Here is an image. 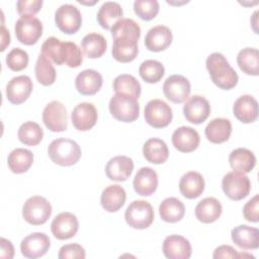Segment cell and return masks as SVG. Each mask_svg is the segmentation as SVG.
I'll return each mask as SVG.
<instances>
[{
    "label": "cell",
    "instance_id": "cell-1",
    "mask_svg": "<svg viewBox=\"0 0 259 259\" xmlns=\"http://www.w3.org/2000/svg\"><path fill=\"white\" fill-rule=\"evenodd\" d=\"M211 81L221 89L230 90L238 84V74L221 53L210 54L205 62Z\"/></svg>",
    "mask_w": 259,
    "mask_h": 259
},
{
    "label": "cell",
    "instance_id": "cell-2",
    "mask_svg": "<svg viewBox=\"0 0 259 259\" xmlns=\"http://www.w3.org/2000/svg\"><path fill=\"white\" fill-rule=\"evenodd\" d=\"M48 154L55 164L72 166L81 158V148L71 139L60 138L51 142L48 147Z\"/></svg>",
    "mask_w": 259,
    "mask_h": 259
},
{
    "label": "cell",
    "instance_id": "cell-3",
    "mask_svg": "<svg viewBox=\"0 0 259 259\" xmlns=\"http://www.w3.org/2000/svg\"><path fill=\"white\" fill-rule=\"evenodd\" d=\"M109 111L111 115L122 122L135 121L140 115V105L138 99L116 93L109 100Z\"/></svg>",
    "mask_w": 259,
    "mask_h": 259
},
{
    "label": "cell",
    "instance_id": "cell-4",
    "mask_svg": "<svg viewBox=\"0 0 259 259\" xmlns=\"http://www.w3.org/2000/svg\"><path fill=\"white\" fill-rule=\"evenodd\" d=\"M154 218L153 206L146 200H134L124 212L126 224L137 230L149 228L154 222Z\"/></svg>",
    "mask_w": 259,
    "mask_h": 259
},
{
    "label": "cell",
    "instance_id": "cell-5",
    "mask_svg": "<svg viewBox=\"0 0 259 259\" xmlns=\"http://www.w3.org/2000/svg\"><path fill=\"white\" fill-rule=\"evenodd\" d=\"M52 214V205L40 195H33L26 199L22 206V217L30 225L45 224Z\"/></svg>",
    "mask_w": 259,
    "mask_h": 259
},
{
    "label": "cell",
    "instance_id": "cell-6",
    "mask_svg": "<svg viewBox=\"0 0 259 259\" xmlns=\"http://www.w3.org/2000/svg\"><path fill=\"white\" fill-rule=\"evenodd\" d=\"M222 188L230 199L241 200L248 196L251 189V182L245 173L232 171L223 177Z\"/></svg>",
    "mask_w": 259,
    "mask_h": 259
},
{
    "label": "cell",
    "instance_id": "cell-7",
    "mask_svg": "<svg viewBox=\"0 0 259 259\" xmlns=\"http://www.w3.org/2000/svg\"><path fill=\"white\" fill-rule=\"evenodd\" d=\"M17 39L26 46L37 42L42 34V23L40 20L31 15L20 16L14 26Z\"/></svg>",
    "mask_w": 259,
    "mask_h": 259
},
{
    "label": "cell",
    "instance_id": "cell-8",
    "mask_svg": "<svg viewBox=\"0 0 259 259\" xmlns=\"http://www.w3.org/2000/svg\"><path fill=\"white\" fill-rule=\"evenodd\" d=\"M145 120L155 128L167 126L173 117L171 107L161 99H152L145 106Z\"/></svg>",
    "mask_w": 259,
    "mask_h": 259
},
{
    "label": "cell",
    "instance_id": "cell-9",
    "mask_svg": "<svg viewBox=\"0 0 259 259\" xmlns=\"http://www.w3.org/2000/svg\"><path fill=\"white\" fill-rule=\"evenodd\" d=\"M55 22L61 31L67 34H73L81 27L82 15L76 6L63 4L55 13Z\"/></svg>",
    "mask_w": 259,
    "mask_h": 259
},
{
    "label": "cell",
    "instance_id": "cell-10",
    "mask_svg": "<svg viewBox=\"0 0 259 259\" xmlns=\"http://www.w3.org/2000/svg\"><path fill=\"white\" fill-rule=\"evenodd\" d=\"M42 121L52 132L66 131L68 127V113L65 105L58 100L48 103L42 111Z\"/></svg>",
    "mask_w": 259,
    "mask_h": 259
},
{
    "label": "cell",
    "instance_id": "cell-11",
    "mask_svg": "<svg viewBox=\"0 0 259 259\" xmlns=\"http://www.w3.org/2000/svg\"><path fill=\"white\" fill-rule=\"evenodd\" d=\"M190 82L182 75H171L163 84L165 97L173 103L184 102L190 94Z\"/></svg>",
    "mask_w": 259,
    "mask_h": 259
},
{
    "label": "cell",
    "instance_id": "cell-12",
    "mask_svg": "<svg viewBox=\"0 0 259 259\" xmlns=\"http://www.w3.org/2000/svg\"><path fill=\"white\" fill-rule=\"evenodd\" d=\"M79 229L77 217L69 211H64L55 217L51 224V231L58 240L73 238Z\"/></svg>",
    "mask_w": 259,
    "mask_h": 259
},
{
    "label": "cell",
    "instance_id": "cell-13",
    "mask_svg": "<svg viewBox=\"0 0 259 259\" xmlns=\"http://www.w3.org/2000/svg\"><path fill=\"white\" fill-rule=\"evenodd\" d=\"M51 241L45 233H32L26 236L20 243L21 254L30 259L44 256L50 249Z\"/></svg>",
    "mask_w": 259,
    "mask_h": 259
},
{
    "label": "cell",
    "instance_id": "cell-14",
    "mask_svg": "<svg viewBox=\"0 0 259 259\" xmlns=\"http://www.w3.org/2000/svg\"><path fill=\"white\" fill-rule=\"evenodd\" d=\"M210 113V105L207 99L200 95L188 97L183 105V114L185 118L194 124L203 122Z\"/></svg>",
    "mask_w": 259,
    "mask_h": 259
},
{
    "label": "cell",
    "instance_id": "cell-15",
    "mask_svg": "<svg viewBox=\"0 0 259 259\" xmlns=\"http://www.w3.org/2000/svg\"><path fill=\"white\" fill-rule=\"evenodd\" d=\"M97 117V109L94 104L90 102H81L77 104L71 113L74 127L81 132L91 130L95 125Z\"/></svg>",
    "mask_w": 259,
    "mask_h": 259
},
{
    "label": "cell",
    "instance_id": "cell-16",
    "mask_svg": "<svg viewBox=\"0 0 259 259\" xmlns=\"http://www.w3.org/2000/svg\"><path fill=\"white\" fill-rule=\"evenodd\" d=\"M32 88L33 84L28 76L13 77L6 85V97L13 104H20L29 97Z\"/></svg>",
    "mask_w": 259,
    "mask_h": 259
},
{
    "label": "cell",
    "instance_id": "cell-17",
    "mask_svg": "<svg viewBox=\"0 0 259 259\" xmlns=\"http://www.w3.org/2000/svg\"><path fill=\"white\" fill-rule=\"evenodd\" d=\"M162 250L168 259H188L191 256V245L189 241L179 235L166 237Z\"/></svg>",
    "mask_w": 259,
    "mask_h": 259
},
{
    "label": "cell",
    "instance_id": "cell-18",
    "mask_svg": "<svg viewBox=\"0 0 259 259\" xmlns=\"http://www.w3.org/2000/svg\"><path fill=\"white\" fill-rule=\"evenodd\" d=\"M200 138L196 130L191 126H180L172 134V144L182 153L193 152L199 146Z\"/></svg>",
    "mask_w": 259,
    "mask_h": 259
},
{
    "label": "cell",
    "instance_id": "cell-19",
    "mask_svg": "<svg viewBox=\"0 0 259 259\" xmlns=\"http://www.w3.org/2000/svg\"><path fill=\"white\" fill-rule=\"evenodd\" d=\"M172 31L166 25H156L152 27L145 36V46L151 52H161L166 50L172 42Z\"/></svg>",
    "mask_w": 259,
    "mask_h": 259
},
{
    "label": "cell",
    "instance_id": "cell-20",
    "mask_svg": "<svg viewBox=\"0 0 259 259\" xmlns=\"http://www.w3.org/2000/svg\"><path fill=\"white\" fill-rule=\"evenodd\" d=\"M133 185L138 194L149 196L153 194L158 187V174L151 167H142L135 175Z\"/></svg>",
    "mask_w": 259,
    "mask_h": 259
},
{
    "label": "cell",
    "instance_id": "cell-21",
    "mask_svg": "<svg viewBox=\"0 0 259 259\" xmlns=\"http://www.w3.org/2000/svg\"><path fill=\"white\" fill-rule=\"evenodd\" d=\"M233 113L243 123L254 122L258 117V102L251 95H242L235 101Z\"/></svg>",
    "mask_w": 259,
    "mask_h": 259
},
{
    "label": "cell",
    "instance_id": "cell-22",
    "mask_svg": "<svg viewBox=\"0 0 259 259\" xmlns=\"http://www.w3.org/2000/svg\"><path fill=\"white\" fill-rule=\"evenodd\" d=\"M134 170V162L126 156H115L105 166L106 176L113 181H125Z\"/></svg>",
    "mask_w": 259,
    "mask_h": 259
},
{
    "label": "cell",
    "instance_id": "cell-23",
    "mask_svg": "<svg viewBox=\"0 0 259 259\" xmlns=\"http://www.w3.org/2000/svg\"><path fill=\"white\" fill-rule=\"evenodd\" d=\"M102 83L101 74L93 69H86L80 72L75 79L76 89L82 95H93L97 93Z\"/></svg>",
    "mask_w": 259,
    "mask_h": 259
},
{
    "label": "cell",
    "instance_id": "cell-24",
    "mask_svg": "<svg viewBox=\"0 0 259 259\" xmlns=\"http://www.w3.org/2000/svg\"><path fill=\"white\" fill-rule=\"evenodd\" d=\"M111 54L113 59L120 63H130L136 59L139 54L138 40L127 37L119 36L113 38Z\"/></svg>",
    "mask_w": 259,
    "mask_h": 259
},
{
    "label": "cell",
    "instance_id": "cell-25",
    "mask_svg": "<svg viewBox=\"0 0 259 259\" xmlns=\"http://www.w3.org/2000/svg\"><path fill=\"white\" fill-rule=\"evenodd\" d=\"M233 242L241 249L254 250L259 247V231L247 225L235 227L231 232Z\"/></svg>",
    "mask_w": 259,
    "mask_h": 259
},
{
    "label": "cell",
    "instance_id": "cell-26",
    "mask_svg": "<svg viewBox=\"0 0 259 259\" xmlns=\"http://www.w3.org/2000/svg\"><path fill=\"white\" fill-rule=\"evenodd\" d=\"M204 185V178L200 173L196 171H189L180 178L179 190L184 197L194 199L200 196L203 192Z\"/></svg>",
    "mask_w": 259,
    "mask_h": 259
},
{
    "label": "cell",
    "instance_id": "cell-27",
    "mask_svg": "<svg viewBox=\"0 0 259 259\" xmlns=\"http://www.w3.org/2000/svg\"><path fill=\"white\" fill-rule=\"evenodd\" d=\"M126 199V193L123 187L118 184H112L105 187L100 196L102 207L108 212H115L122 207Z\"/></svg>",
    "mask_w": 259,
    "mask_h": 259
},
{
    "label": "cell",
    "instance_id": "cell-28",
    "mask_svg": "<svg viewBox=\"0 0 259 259\" xmlns=\"http://www.w3.org/2000/svg\"><path fill=\"white\" fill-rule=\"evenodd\" d=\"M206 139L213 144H221L229 140L232 134V123L229 119L217 117L210 120L205 126Z\"/></svg>",
    "mask_w": 259,
    "mask_h": 259
},
{
    "label": "cell",
    "instance_id": "cell-29",
    "mask_svg": "<svg viewBox=\"0 0 259 259\" xmlns=\"http://www.w3.org/2000/svg\"><path fill=\"white\" fill-rule=\"evenodd\" d=\"M222 203L214 197H205L195 206L196 219L204 224L215 222L222 214Z\"/></svg>",
    "mask_w": 259,
    "mask_h": 259
},
{
    "label": "cell",
    "instance_id": "cell-30",
    "mask_svg": "<svg viewBox=\"0 0 259 259\" xmlns=\"http://www.w3.org/2000/svg\"><path fill=\"white\" fill-rule=\"evenodd\" d=\"M143 154L148 162L153 164H162L168 159L169 150L163 140L152 138L144 144Z\"/></svg>",
    "mask_w": 259,
    "mask_h": 259
},
{
    "label": "cell",
    "instance_id": "cell-31",
    "mask_svg": "<svg viewBox=\"0 0 259 259\" xmlns=\"http://www.w3.org/2000/svg\"><path fill=\"white\" fill-rule=\"evenodd\" d=\"M122 8L117 2L106 1L100 6L96 18L102 28L111 29L113 24L122 18Z\"/></svg>",
    "mask_w": 259,
    "mask_h": 259
},
{
    "label": "cell",
    "instance_id": "cell-32",
    "mask_svg": "<svg viewBox=\"0 0 259 259\" xmlns=\"http://www.w3.org/2000/svg\"><path fill=\"white\" fill-rule=\"evenodd\" d=\"M229 163L234 171L249 173L256 164V157L250 150L238 148L233 150L229 155Z\"/></svg>",
    "mask_w": 259,
    "mask_h": 259
},
{
    "label": "cell",
    "instance_id": "cell-33",
    "mask_svg": "<svg viewBox=\"0 0 259 259\" xmlns=\"http://www.w3.org/2000/svg\"><path fill=\"white\" fill-rule=\"evenodd\" d=\"M159 214L164 222L177 223L183 219L185 206L178 198L167 197L160 203Z\"/></svg>",
    "mask_w": 259,
    "mask_h": 259
},
{
    "label": "cell",
    "instance_id": "cell-34",
    "mask_svg": "<svg viewBox=\"0 0 259 259\" xmlns=\"http://www.w3.org/2000/svg\"><path fill=\"white\" fill-rule=\"evenodd\" d=\"M33 163V154L23 148H16L10 152L7 158V164L11 172L21 174L26 172Z\"/></svg>",
    "mask_w": 259,
    "mask_h": 259
},
{
    "label": "cell",
    "instance_id": "cell-35",
    "mask_svg": "<svg viewBox=\"0 0 259 259\" xmlns=\"http://www.w3.org/2000/svg\"><path fill=\"white\" fill-rule=\"evenodd\" d=\"M81 48L85 56L90 59H97L106 52L107 42L102 34L91 32L82 38Z\"/></svg>",
    "mask_w": 259,
    "mask_h": 259
},
{
    "label": "cell",
    "instance_id": "cell-36",
    "mask_svg": "<svg viewBox=\"0 0 259 259\" xmlns=\"http://www.w3.org/2000/svg\"><path fill=\"white\" fill-rule=\"evenodd\" d=\"M237 63L239 68L247 75L258 76L259 52L255 48H245L238 53Z\"/></svg>",
    "mask_w": 259,
    "mask_h": 259
},
{
    "label": "cell",
    "instance_id": "cell-37",
    "mask_svg": "<svg viewBox=\"0 0 259 259\" xmlns=\"http://www.w3.org/2000/svg\"><path fill=\"white\" fill-rule=\"evenodd\" d=\"M112 87L116 93L128 95L136 99H139L142 91L140 82L134 76L128 74L118 75L113 80Z\"/></svg>",
    "mask_w": 259,
    "mask_h": 259
},
{
    "label": "cell",
    "instance_id": "cell-38",
    "mask_svg": "<svg viewBox=\"0 0 259 259\" xmlns=\"http://www.w3.org/2000/svg\"><path fill=\"white\" fill-rule=\"evenodd\" d=\"M18 140L26 146H36L44 137V131L40 125L34 121H26L22 123L17 132Z\"/></svg>",
    "mask_w": 259,
    "mask_h": 259
},
{
    "label": "cell",
    "instance_id": "cell-39",
    "mask_svg": "<svg viewBox=\"0 0 259 259\" xmlns=\"http://www.w3.org/2000/svg\"><path fill=\"white\" fill-rule=\"evenodd\" d=\"M65 41H61L55 36L48 37L41 45V55L57 65L64 64Z\"/></svg>",
    "mask_w": 259,
    "mask_h": 259
},
{
    "label": "cell",
    "instance_id": "cell-40",
    "mask_svg": "<svg viewBox=\"0 0 259 259\" xmlns=\"http://www.w3.org/2000/svg\"><path fill=\"white\" fill-rule=\"evenodd\" d=\"M34 73L36 80L44 86H50L54 84L57 76L56 70L52 65V62L41 54L37 57L34 67Z\"/></svg>",
    "mask_w": 259,
    "mask_h": 259
},
{
    "label": "cell",
    "instance_id": "cell-41",
    "mask_svg": "<svg viewBox=\"0 0 259 259\" xmlns=\"http://www.w3.org/2000/svg\"><path fill=\"white\" fill-rule=\"evenodd\" d=\"M165 68L161 62L157 60H146L144 61L140 68L139 74L142 79L147 83H157L164 76Z\"/></svg>",
    "mask_w": 259,
    "mask_h": 259
},
{
    "label": "cell",
    "instance_id": "cell-42",
    "mask_svg": "<svg viewBox=\"0 0 259 259\" xmlns=\"http://www.w3.org/2000/svg\"><path fill=\"white\" fill-rule=\"evenodd\" d=\"M111 35L113 38L119 36H127L139 40L141 36V27L140 25L131 18H121L113 24L110 29Z\"/></svg>",
    "mask_w": 259,
    "mask_h": 259
},
{
    "label": "cell",
    "instance_id": "cell-43",
    "mask_svg": "<svg viewBox=\"0 0 259 259\" xmlns=\"http://www.w3.org/2000/svg\"><path fill=\"white\" fill-rule=\"evenodd\" d=\"M159 8L160 6L157 0H136L134 2L135 13L146 21L155 18L159 12Z\"/></svg>",
    "mask_w": 259,
    "mask_h": 259
},
{
    "label": "cell",
    "instance_id": "cell-44",
    "mask_svg": "<svg viewBox=\"0 0 259 259\" xmlns=\"http://www.w3.org/2000/svg\"><path fill=\"white\" fill-rule=\"evenodd\" d=\"M6 64L12 71H21L28 65V55L24 50L14 48L6 56Z\"/></svg>",
    "mask_w": 259,
    "mask_h": 259
},
{
    "label": "cell",
    "instance_id": "cell-45",
    "mask_svg": "<svg viewBox=\"0 0 259 259\" xmlns=\"http://www.w3.org/2000/svg\"><path fill=\"white\" fill-rule=\"evenodd\" d=\"M83 62V56L79 47L73 41H65L64 64L70 68H77Z\"/></svg>",
    "mask_w": 259,
    "mask_h": 259
},
{
    "label": "cell",
    "instance_id": "cell-46",
    "mask_svg": "<svg viewBox=\"0 0 259 259\" xmlns=\"http://www.w3.org/2000/svg\"><path fill=\"white\" fill-rule=\"evenodd\" d=\"M86 253L84 248L79 244H67L60 248L59 259H84Z\"/></svg>",
    "mask_w": 259,
    "mask_h": 259
},
{
    "label": "cell",
    "instance_id": "cell-47",
    "mask_svg": "<svg viewBox=\"0 0 259 259\" xmlns=\"http://www.w3.org/2000/svg\"><path fill=\"white\" fill-rule=\"evenodd\" d=\"M42 3V0H19L16 2V8L21 16H33L40 10Z\"/></svg>",
    "mask_w": 259,
    "mask_h": 259
},
{
    "label": "cell",
    "instance_id": "cell-48",
    "mask_svg": "<svg viewBox=\"0 0 259 259\" xmlns=\"http://www.w3.org/2000/svg\"><path fill=\"white\" fill-rule=\"evenodd\" d=\"M244 218L251 223L259 222V195L253 196L243 207Z\"/></svg>",
    "mask_w": 259,
    "mask_h": 259
},
{
    "label": "cell",
    "instance_id": "cell-49",
    "mask_svg": "<svg viewBox=\"0 0 259 259\" xmlns=\"http://www.w3.org/2000/svg\"><path fill=\"white\" fill-rule=\"evenodd\" d=\"M212 257L214 259H218V258H239V253L232 246L222 245V246L218 247L214 250Z\"/></svg>",
    "mask_w": 259,
    "mask_h": 259
},
{
    "label": "cell",
    "instance_id": "cell-50",
    "mask_svg": "<svg viewBox=\"0 0 259 259\" xmlns=\"http://www.w3.org/2000/svg\"><path fill=\"white\" fill-rule=\"evenodd\" d=\"M1 253L0 256L2 258H8L11 259L14 255V248L12 243L9 240H6L4 238H1Z\"/></svg>",
    "mask_w": 259,
    "mask_h": 259
},
{
    "label": "cell",
    "instance_id": "cell-51",
    "mask_svg": "<svg viewBox=\"0 0 259 259\" xmlns=\"http://www.w3.org/2000/svg\"><path fill=\"white\" fill-rule=\"evenodd\" d=\"M9 44H10L9 31L2 24V27H1V52H3L6 49V47L9 46Z\"/></svg>",
    "mask_w": 259,
    "mask_h": 259
}]
</instances>
